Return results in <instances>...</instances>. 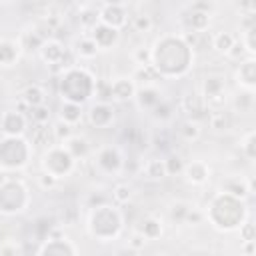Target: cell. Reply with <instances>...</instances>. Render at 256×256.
Segmentation results:
<instances>
[{
	"label": "cell",
	"mask_w": 256,
	"mask_h": 256,
	"mask_svg": "<svg viewBox=\"0 0 256 256\" xmlns=\"http://www.w3.org/2000/svg\"><path fill=\"white\" fill-rule=\"evenodd\" d=\"M122 228V216L114 206H98L90 214V232L96 238L110 240L114 238Z\"/></svg>",
	"instance_id": "cell-1"
},
{
	"label": "cell",
	"mask_w": 256,
	"mask_h": 256,
	"mask_svg": "<svg viewBox=\"0 0 256 256\" xmlns=\"http://www.w3.org/2000/svg\"><path fill=\"white\" fill-rule=\"evenodd\" d=\"M30 146L20 136H4L0 140V168L2 170H16L28 164Z\"/></svg>",
	"instance_id": "cell-2"
},
{
	"label": "cell",
	"mask_w": 256,
	"mask_h": 256,
	"mask_svg": "<svg viewBox=\"0 0 256 256\" xmlns=\"http://www.w3.org/2000/svg\"><path fill=\"white\" fill-rule=\"evenodd\" d=\"M74 162L76 160L68 154V150L62 144H52L42 156V172L62 180L72 172Z\"/></svg>",
	"instance_id": "cell-3"
},
{
	"label": "cell",
	"mask_w": 256,
	"mask_h": 256,
	"mask_svg": "<svg viewBox=\"0 0 256 256\" xmlns=\"http://www.w3.org/2000/svg\"><path fill=\"white\" fill-rule=\"evenodd\" d=\"M26 192L28 190H26V186L22 182L10 180L8 184H4L0 188V212H4V214L20 212L28 202V194Z\"/></svg>",
	"instance_id": "cell-4"
},
{
	"label": "cell",
	"mask_w": 256,
	"mask_h": 256,
	"mask_svg": "<svg viewBox=\"0 0 256 256\" xmlns=\"http://www.w3.org/2000/svg\"><path fill=\"white\" fill-rule=\"evenodd\" d=\"M202 100L206 108L220 110V106L226 100V82L222 76H208L202 86Z\"/></svg>",
	"instance_id": "cell-5"
},
{
	"label": "cell",
	"mask_w": 256,
	"mask_h": 256,
	"mask_svg": "<svg viewBox=\"0 0 256 256\" xmlns=\"http://www.w3.org/2000/svg\"><path fill=\"white\" fill-rule=\"evenodd\" d=\"M126 12H124V6L118 4V2H106V4H100V22L114 28V30H120L124 24H126Z\"/></svg>",
	"instance_id": "cell-6"
},
{
	"label": "cell",
	"mask_w": 256,
	"mask_h": 256,
	"mask_svg": "<svg viewBox=\"0 0 256 256\" xmlns=\"http://www.w3.org/2000/svg\"><path fill=\"white\" fill-rule=\"evenodd\" d=\"M86 36L92 38V42L98 46V50H100V48L106 50V48H112V46L118 42L120 32L114 30V28H110V26H106V24H102V22H98L90 32H86Z\"/></svg>",
	"instance_id": "cell-7"
},
{
	"label": "cell",
	"mask_w": 256,
	"mask_h": 256,
	"mask_svg": "<svg viewBox=\"0 0 256 256\" xmlns=\"http://www.w3.org/2000/svg\"><path fill=\"white\" fill-rule=\"evenodd\" d=\"M96 166L100 170H104L106 174H116L120 168H122V156H120V150L114 148V146H106L98 152L96 156Z\"/></svg>",
	"instance_id": "cell-8"
},
{
	"label": "cell",
	"mask_w": 256,
	"mask_h": 256,
	"mask_svg": "<svg viewBox=\"0 0 256 256\" xmlns=\"http://www.w3.org/2000/svg\"><path fill=\"white\" fill-rule=\"evenodd\" d=\"M40 58L46 64H60L64 68V58H66V48L62 46V42L58 38H50L44 40V44L40 46Z\"/></svg>",
	"instance_id": "cell-9"
},
{
	"label": "cell",
	"mask_w": 256,
	"mask_h": 256,
	"mask_svg": "<svg viewBox=\"0 0 256 256\" xmlns=\"http://www.w3.org/2000/svg\"><path fill=\"white\" fill-rule=\"evenodd\" d=\"M0 126H2L6 136H22L26 132V116L22 112L8 110V112H4Z\"/></svg>",
	"instance_id": "cell-10"
},
{
	"label": "cell",
	"mask_w": 256,
	"mask_h": 256,
	"mask_svg": "<svg viewBox=\"0 0 256 256\" xmlns=\"http://www.w3.org/2000/svg\"><path fill=\"white\" fill-rule=\"evenodd\" d=\"M222 192L232 196V198L242 200V198L254 194V178H248V180H244V178H230V180H226L222 184Z\"/></svg>",
	"instance_id": "cell-11"
},
{
	"label": "cell",
	"mask_w": 256,
	"mask_h": 256,
	"mask_svg": "<svg viewBox=\"0 0 256 256\" xmlns=\"http://www.w3.org/2000/svg\"><path fill=\"white\" fill-rule=\"evenodd\" d=\"M136 84L132 82V78H116L110 82V100L116 102H126L132 100L136 96Z\"/></svg>",
	"instance_id": "cell-12"
},
{
	"label": "cell",
	"mask_w": 256,
	"mask_h": 256,
	"mask_svg": "<svg viewBox=\"0 0 256 256\" xmlns=\"http://www.w3.org/2000/svg\"><path fill=\"white\" fill-rule=\"evenodd\" d=\"M182 174H184V178H186L190 184L202 186V184H206V180H208V176H210V168H208L206 162L192 160L190 164L184 166V172H182Z\"/></svg>",
	"instance_id": "cell-13"
},
{
	"label": "cell",
	"mask_w": 256,
	"mask_h": 256,
	"mask_svg": "<svg viewBox=\"0 0 256 256\" xmlns=\"http://www.w3.org/2000/svg\"><path fill=\"white\" fill-rule=\"evenodd\" d=\"M182 108H184V112L190 116V120H198L200 116H204L206 112H210V110L206 108L202 96H200V94H194V92H190V94H186V96L182 98ZM206 116H208V114H206Z\"/></svg>",
	"instance_id": "cell-14"
},
{
	"label": "cell",
	"mask_w": 256,
	"mask_h": 256,
	"mask_svg": "<svg viewBox=\"0 0 256 256\" xmlns=\"http://www.w3.org/2000/svg\"><path fill=\"white\" fill-rule=\"evenodd\" d=\"M88 118H90V122H92L94 126L104 128V126H108V124L112 122V118H114V108H112L108 102H98V104H94V106L90 108Z\"/></svg>",
	"instance_id": "cell-15"
},
{
	"label": "cell",
	"mask_w": 256,
	"mask_h": 256,
	"mask_svg": "<svg viewBox=\"0 0 256 256\" xmlns=\"http://www.w3.org/2000/svg\"><path fill=\"white\" fill-rule=\"evenodd\" d=\"M236 78H238V84H242L246 88V92L254 90V86H256V62H254V58H246L240 64Z\"/></svg>",
	"instance_id": "cell-16"
},
{
	"label": "cell",
	"mask_w": 256,
	"mask_h": 256,
	"mask_svg": "<svg viewBox=\"0 0 256 256\" xmlns=\"http://www.w3.org/2000/svg\"><path fill=\"white\" fill-rule=\"evenodd\" d=\"M20 56V44L16 40H0V68L12 66Z\"/></svg>",
	"instance_id": "cell-17"
},
{
	"label": "cell",
	"mask_w": 256,
	"mask_h": 256,
	"mask_svg": "<svg viewBox=\"0 0 256 256\" xmlns=\"http://www.w3.org/2000/svg\"><path fill=\"white\" fill-rule=\"evenodd\" d=\"M78 22L84 30H92L98 22H100V6H92V4H84L80 6V12H78Z\"/></svg>",
	"instance_id": "cell-18"
},
{
	"label": "cell",
	"mask_w": 256,
	"mask_h": 256,
	"mask_svg": "<svg viewBox=\"0 0 256 256\" xmlns=\"http://www.w3.org/2000/svg\"><path fill=\"white\" fill-rule=\"evenodd\" d=\"M134 98L138 100L140 108H146V110H154V108H156V104L162 100V98H160V92H158L154 86H144V88H138Z\"/></svg>",
	"instance_id": "cell-19"
},
{
	"label": "cell",
	"mask_w": 256,
	"mask_h": 256,
	"mask_svg": "<svg viewBox=\"0 0 256 256\" xmlns=\"http://www.w3.org/2000/svg\"><path fill=\"white\" fill-rule=\"evenodd\" d=\"M72 252H74V246L66 238H58V240H48L44 244L40 256H66Z\"/></svg>",
	"instance_id": "cell-20"
},
{
	"label": "cell",
	"mask_w": 256,
	"mask_h": 256,
	"mask_svg": "<svg viewBox=\"0 0 256 256\" xmlns=\"http://www.w3.org/2000/svg\"><path fill=\"white\" fill-rule=\"evenodd\" d=\"M20 100H22V102L28 106V110H30V108L42 106V104L46 102V92L42 90V86L32 84V86H28V88L20 94Z\"/></svg>",
	"instance_id": "cell-21"
},
{
	"label": "cell",
	"mask_w": 256,
	"mask_h": 256,
	"mask_svg": "<svg viewBox=\"0 0 256 256\" xmlns=\"http://www.w3.org/2000/svg\"><path fill=\"white\" fill-rule=\"evenodd\" d=\"M142 174H144V178H148V180H152V182L166 178L164 160H160V158H148V160L142 164Z\"/></svg>",
	"instance_id": "cell-22"
},
{
	"label": "cell",
	"mask_w": 256,
	"mask_h": 256,
	"mask_svg": "<svg viewBox=\"0 0 256 256\" xmlns=\"http://www.w3.org/2000/svg\"><path fill=\"white\" fill-rule=\"evenodd\" d=\"M158 72L154 70V66H136L134 74H132V82L134 84H140V88L144 86H154V82L158 80Z\"/></svg>",
	"instance_id": "cell-23"
},
{
	"label": "cell",
	"mask_w": 256,
	"mask_h": 256,
	"mask_svg": "<svg viewBox=\"0 0 256 256\" xmlns=\"http://www.w3.org/2000/svg\"><path fill=\"white\" fill-rule=\"evenodd\" d=\"M136 232H140L146 240H154V238H158L162 234V222L156 220V218H152V216H146V218L140 220Z\"/></svg>",
	"instance_id": "cell-24"
},
{
	"label": "cell",
	"mask_w": 256,
	"mask_h": 256,
	"mask_svg": "<svg viewBox=\"0 0 256 256\" xmlns=\"http://www.w3.org/2000/svg\"><path fill=\"white\" fill-rule=\"evenodd\" d=\"M58 120H62V122H66V124H70L74 128L82 120V108H80V104L62 102V106H60V118Z\"/></svg>",
	"instance_id": "cell-25"
},
{
	"label": "cell",
	"mask_w": 256,
	"mask_h": 256,
	"mask_svg": "<svg viewBox=\"0 0 256 256\" xmlns=\"http://www.w3.org/2000/svg\"><path fill=\"white\" fill-rule=\"evenodd\" d=\"M30 142H32L34 146H46V148H50V146H52V142H54L52 128H48L46 124H34Z\"/></svg>",
	"instance_id": "cell-26"
},
{
	"label": "cell",
	"mask_w": 256,
	"mask_h": 256,
	"mask_svg": "<svg viewBox=\"0 0 256 256\" xmlns=\"http://www.w3.org/2000/svg\"><path fill=\"white\" fill-rule=\"evenodd\" d=\"M66 150H68V154L76 160V158H84L86 154H88V140L86 138H82V136H72V138H68L64 144H62Z\"/></svg>",
	"instance_id": "cell-27"
},
{
	"label": "cell",
	"mask_w": 256,
	"mask_h": 256,
	"mask_svg": "<svg viewBox=\"0 0 256 256\" xmlns=\"http://www.w3.org/2000/svg\"><path fill=\"white\" fill-rule=\"evenodd\" d=\"M208 24H210V12L192 8V12H190V16H188V26H190V30L202 34V32L208 28Z\"/></svg>",
	"instance_id": "cell-28"
},
{
	"label": "cell",
	"mask_w": 256,
	"mask_h": 256,
	"mask_svg": "<svg viewBox=\"0 0 256 256\" xmlns=\"http://www.w3.org/2000/svg\"><path fill=\"white\" fill-rule=\"evenodd\" d=\"M236 40H238V38H236L232 32L222 30V32L214 34V38H212V48H214L216 52H220V54H228Z\"/></svg>",
	"instance_id": "cell-29"
},
{
	"label": "cell",
	"mask_w": 256,
	"mask_h": 256,
	"mask_svg": "<svg viewBox=\"0 0 256 256\" xmlns=\"http://www.w3.org/2000/svg\"><path fill=\"white\" fill-rule=\"evenodd\" d=\"M96 54H98V46L92 42L90 36L84 34V36L76 42V56H78V58H84V60H92V58H96Z\"/></svg>",
	"instance_id": "cell-30"
},
{
	"label": "cell",
	"mask_w": 256,
	"mask_h": 256,
	"mask_svg": "<svg viewBox=\"0 0 256 256\" xmlns=\"http://www.w3.org/2000/svg\"><path fill=\"white\" fill-rule=\"evenodd\" d=\"M180 136L186 140V142H194V140H198L200 136H202V126H200V122L198 120H184L182 124H180Z\"/></svg>",
	"instance_id": "cell-31"
},
{
	"label": "cell",
	"mask_w": 256,
	"mask_h": 256,
	"mask_svg": "<svg viewBox=\"0 0 256 256\" xmlns=\"http://www.w3.org/2000/svg\"><path fill=\"white\" fill-rule=\"evenodd\" d=\"M208 126L212 130H216V132L226 130L230 126V116L224 110H210L208 112Z\"/></svg>",
	"instance_id": "cell-32"
},
{
	"label": "cell",
	"mask_w": 256,
	"mask_h": 256,
	"mask_svg": "<svg viewBox=\"0 0 256 256\" xmlns=\"http://www.w3.org/2000/svg\"><path fill=\"white\" fill-rule=\"evenodd\" d=\"M184 166L186 162L182 160L180 154H168L164 158V168H166V176H176V174H182L184 172Z\"/></svg>",
	"instance_id": "cell-33"
},
{
	"label": "cell",
	"mask_w": 256,
	"mask_h": 256,
	"mask_svg": "<svg viewBox=\"0 0 256 256\" xmlns=\"http://www.w3.org/2000/svg\"><path fill=\"white\" fill-rule=\"evenodd\" d=\"M52 136H54V142L64 144L68 138H72V136H74V128H72L70 124L62 122V120H56V124L52 126Z\"/></svg>",
	"instance_id": "cell-34"
},
{
	"label": "cell",
	"mask_w": 256,
	"mask_h": 256,
	"mask_svg": "<svg viewBox=\"0 0 256 256\" xmlns=\"http://www.w3.org/2000/svg\"><path fill=\"white\" fill-rule=\"evenodd\" d=\"M130 24H132V30L134 32H140V34L150 32L152 26H154V22H152V18L148 14H136V16H132Z\"/></svg>",
	"instance_id": "cell-35"
},
{
	"label": "cell",
	"mask_w": 256,
	"mask_h": 256,
	"mask_svg": "<svg viewBox=\"0 0 256 256\" xmlns=\"http://www.w3.org/2000/svg\"><path fill=\"white\" fill-rule=\"evenodd\" d=\"M130 198H132V188L128 184L120 182L112 188V200L116 204H126V202H130Z\"/></svg>",
	"instance_id": "cell-36"
},
{
	"label": "cell",
	"mask_w": 256,
	"mask_h": 256,
	"mask_svg": "<svg viewBox=\"0 0 256 256\" xmlns=\"http://www.w3.org/2000/svg\"><path fill=\"white\" fill-rule=\"evenodd\" d=\"M190 208H192V206L186 204V202H174V204L170 206V218H172V222L184 224V218H186V214H188Z\"/></svg>",
	"instance_id": "cell-37"
},
{
	"label": "cell",
	"mask_w": 256,
	"mask_h": 256,
	"mask_svg": "<svg viewBox=\"0 0 256 256\" xmlns=\"http://www.w3.org/2000/svg\"><path fill=\"white\" fill-rule=\"evenodd\" d=\"M28 112H30V118H32L34 124H48V120H50V110H48L46 104L36 106V108H30Z\"/></svg>",
	"instance_id": "cell-38"
},
{
	"label": "cell",
	"mask_w": 256,
	"mask_h": 256,
	"mask_svg": "<svg viewBox=\"0 0 256 256\" xmlns=\"http://www.w3.org/2000/svg\"><path fill=\"white\" fill-rule=\"evenodd\" d=\"M254 142H256V132H254V130L246 132V136H244V140H242L240 148L244 150V154H246V158H248V160H254V156H256V150H254Z\"/></svg>",
	"instance_id": "cell-39"
},
{
	"label": "cell",
	"mask_w": 256,
	"mask_h": 256,
	"mask_svg": "<svg viewBox=\"0 0 256 256\" xmlns=\"http://www.w3.org/2000/svg\"><path fill=\"white\" fill-rule=\"evenodd\" d=\"M132 60L136 66H150L152 64V50L150 48H136L132 54Z\"/></svg>",
	"instance_id": "cell-40"
},
{
	"label": "cell",
	"mask_w": 256,
	"mask_h": 256,
	"mask_svg": "<svg viewBox=\"0 0 256 256\" xmlns=\"http://www.w3.org/2000/svg\"><path fill=\"white\" fill-rule=\"evenodd\" d=\"M146 244H148V240L140 234V232H132V236L128 238V250H132V252H140V250H144L146 248Z\"/></svg>",
	"instance_id": "cell-41"
},
{
	"label": "cell",
	"mask_w": 256,
	"mask_h": 256,
	"mask_svg": "<svg viewBox=\"0 0 256 256\" xmlns=\"http://www.w3.org/2000/svg\"><path fill=\"white\" fill-rule=\"evenodd\" d=\"M58 182H60L58 178H54V176H50L46 172H40L38 174V186L44 188V190H54L58 186Z\"/></svg>",
	"instance_id": "cell-42"
},
{
	"label": "cell",
	"mask_w": 256,
	"mask_h": 256,
	"mask_svg": "<svg viewBox=\"0 0 256 256\" xmlns=\"http://www.w3.org/2000/svg\"><path fill=\"white\" fill-rule=\"evenodd\" d=\"M154 116L156 118H160V120H166V118H170L172 116V110H170V104H166V102H158L156 104V108H154Z\"/></svg>",
	"instance_id": "cell-43"
},
{
	"label": "cell",
	"mask_w": 256,
	"mask_h": 256,
	"mask_svg": "<svg viewBox=\"0 0 256 256\" xmlns=\"http://www.w3.org/2000/svg\"><path fill=\"white\" fill-rule=\"evenodd\" d=\"M202 220H204V214L200 210H196V208H190L186 218H184V224H200Z\"/></svg>",
	"instance_id": "cell-44"
},
{
	"label": "cell",
	"mask_w": 256,
	"mask_h": 256,
	"mask_svg": "<svg viewBox=\"0 0 256 256\" xmlns=\"http://www.w3.org/2000/svg\"><path fill=\"white\" fill-rule=\"evenodd\" d=\"M240 234L244 238V242H254V224L252 222H246L240 226Z\"/></svg>",
	"instance_id": "cell-45"
},
{
	"label": "cell",
	"mask_w": 256,
	"mask_h": 256,
	"mask_svg": "<svg viewBox=\"0 0 256 256\" xmlns=\"http://www.w3.org/2000/svg\"><path fill=\"white\" fill-rule=\"evenodd\" d=\"M244 54H246V52H244V48H242L240 40H236V42H234V46L230 48V52H228L226 56H230V58H234V60H240Z\"/></svg>",
	"instance_id": "cell-46"
},
{
	"label": "cell",
	"mask_w": 256,
	"mask_h": 256,
	"mask_svg": "<svg viewBox=\"0 0 256 256\" xmlns=\"http://www.w3.org/2000/svg\"><path fill=\"white\" fill-rule=\"evenodd\" d=\"M0 256H18L14 244H2L0 246Z\"/></svg>",
	"instance_id": "cell-47"
},
{
	"label": "cell",
	"mask_w": 256,
	"mask_h": 256,
	"mask_svg": "<svg viewBox=\"0 0 256 256\" xmlns=\"http://www.w3.org/2000/svg\"><path fill=\"white\" fill-rule=\"evenodd\" d=\"M10 180H12V178H10V174H8L6 170H2V168H0V188H2L4 184H8Z\"/></svg>",
	"instance_id": "cell-48"
},
{
	"label": "cell",
	"mask_w": 256,
	"mask_h": 256,
	"mask_svg": "<svg viewBox=\"0 0 256 256\" xmlns=\"http://www.w3.org/2000/svg\"><path fill=\"white\" fill-rule=\"evenodd\" d=\"M136 252H132V250H128V248H124V250H118L116 252V256H134Z\"/></svg>",
	"instance_id": "cell-49"
}]
</instances>
